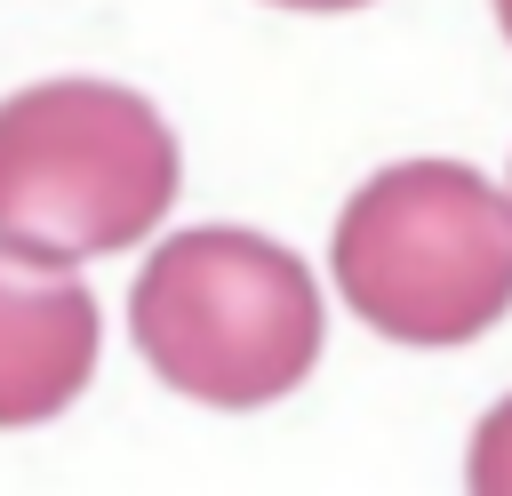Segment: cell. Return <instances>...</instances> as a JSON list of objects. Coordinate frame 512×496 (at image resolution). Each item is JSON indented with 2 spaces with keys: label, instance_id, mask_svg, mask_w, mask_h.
<instances>
[{
  "label": "cell",
  "instance_id": "1",
  "mask_svg": "<svg viewBox=\"0 0 512 496\" xmlns=\"http://www.w3.org/2000/svg\"><path fill=\"white\" fill-rule=\"evenodd\" d=\"M128 336L152 376L200 408H272L288 400L328 344L320 280L264 232L192 224L152 248L128 288Z\"/></svg>",
  "mask_w": 512,
  "mask_h": 496
},
{
  "label": "cell",
  "instance_id": "4",
  "mask_svg": "<svg viewBox=\"0 0 512 496\" xmlns=\"http://www.w3.org/2000/svg\"><path fill=\"white\" fill-rule=\"evenodd\" d=\"M96 296L72 264L0 248V432L64 416L96 376Z\"/></svg>",
  "mask_w": 512,
  "mask_h": 496
},
{
  "label": "cell",
  "instance_id": "5",
  "mask_svg": "<svg viewBox=\"0 0 512 496\" xmlns=\"http://www.w3.org/2000/svg\"><path fill=\"white\" fill-rule=\"evenodd\" d=\"M464 480H472L480 496H512V400H496V408L480 416V432H472V464H464Z\"/></svg>",
  "mask_w": 512,
  "mask_h": 496
},
{
  "label": "cell",
  "instance_id": "7",
  "mask_svg": "<svg viewBox=\"0 0 512 496\" xmlns=\"http://www.w3.org/2000/svg\"><path fill=\"white\" fill-rule=\"evenodd\" d=\"M496 24H504V40H512V0H496Z\"/></svg>",
  "mask_w": 512,
  "mask_h": 496
},
{
  "label": "cell",
  "instance_id": "6",
  "mask_svg": "<svg viewBox=\"0 0 512 496\" xmlns=\"http://www.w3.org/2000/svg\"><path fill=\"white\" fill-rule=\"evenodd\" d=\"M272 8H296V16H352V8H368V0H272Z\"/></svg>",
  "mask_w": 512,
  "mask_h": 496
},
{
  "label": "cell",
  "instance_id": "3",
  "mask_svg": "<svg viewBox=\"0 0 512 496\" xmlns=\"http://www.w3.org/2000/svg\"><path fill=\"white\" fill-rule=\"evenodd\" d=\"M328 272L392 344H472L512 312V192L472 160L376 168L344 216Z\"/></svg>",
  "mask_w": 512,
  "mask_h": 496
},
{
  "label": "cell",
  "instance_id": "2",
  "mask_svg": "<svg viewBox=\"0 0 512 496\" xmlns=\"http://www.w3.org/2000/svg\"><path fill=\"white\" fill-rule=\"evenodd\" d=\"M176 136L120 80H32L0 104V248L88 264L176 208Z\"/></svg>",
  "mask_w": 512,
  "mask_h": 496
}]
</instances>
